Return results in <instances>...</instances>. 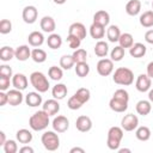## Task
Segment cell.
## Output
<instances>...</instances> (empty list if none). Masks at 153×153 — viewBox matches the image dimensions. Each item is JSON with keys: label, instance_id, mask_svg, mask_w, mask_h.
<instances>
[{"label": "cell", "instance_id": "4dcf8cb0", "mask_svg": "<svg viewBox=\"0 0 153 153\" xmlns=\"http://www.w3.org/2000/svg\"><path fill=\"white\" fill-rule=\"evenodd\" d=\"M139 22H140L141 26H143V27H152L153 26V10L143 12L140 16Z\"/></svg>", "mask_w": 153, "mask_h": 153}, {"label": "cell", "instance_id": "ac0fdd59", "mask_svg": "<svg viewBox=\"0 0 153 153\" xmlns=\"http://www.w3.org/2000/svg\"><path fill=\"white\" fill-rule=\"evenodd\" d=\"M146 51H147V48L143 43H134L130 48H129V54L131 57L134 59H140V57H143L146 55Z\"/></svg>", "mask_w": 153, "mask_h": 153}, {"label": "cell", "instance_id": "d590c367", "mask_svg": "<svg viewBox=\"0 0 153 153\" xmlns=\"http://www.w3.org/2000/svg\"><path fill=\"white\" fill-rule=\"evenodd\" d=\"M118 43L122 48H130L133 44H134V38H133V35L129 33V32H124V33H121L120 36V39H118Z\"/></svg>", "mask_w": 153, "mask_h": 153}, {"label": "cell", "instance_id": "11a10c76", "mask_svg": "<svg viewBox=\"0 0 153 153\" xmlns=\"http://www.w3.org/2000/svg\"><path fill=\"white\" fill-rule=\"evenodd\" d=\"M148 100H149L151 103H153V88H151V90L148 91Z\"/></svg>", "mask_w": 153, "mask_h": 153}, {"label": "cell", "instance_id": "30bf717a", "mask_svg": "<svg viewBox=\"0 0 153 153\" xmlns=\"http://www.w3.org/2000/svg\"><path fill=\"white\" fill-rule=\"evenodd\" d=\"M22 17H23V20H24L26 24H33V23L37 20L38 10H37L35 6H32V5L25 6V7L23 8Z\"/></svg>", "mask_w": 153, "mask_h": 153}, {"label": "cell", "instance_id": "ba28073f", "mask_svg": "<svg viewBox=\"0 0 153 153\" xmlns=\"http://www.w3.org/2000/svg\"><path fill=\"white\" fill-rule=\"evenodd\" d=\"M97 72L102 76H108L114 72V61L111 59L103 57L97 63Z\"/></svg>", "mask_w": 153, "mask_h": 153}, {"label": "cell", "instance_id": "f6af8a7d", "mask_svg": "<svg viewBox=\"0 0 153 153\" xmlns=\"http://www.w3.org/2000/svg\"><path fill=\"white\" fill-rule=\"evenodd\" d=\"M84 104L73 94L69 99H68V102H67V106L71 109V110H78V109H80L81 106H82Z\"/></svg>", "mask_w": 153, "mask_h": 153}, {"label": "cell", "instance_id": "e0dca14e", "mask_svg": "<svg viewBox=\"0 0 153 153\" xmlns=\"http://www.w3.org/2000/svg\"><path fill=\"white\" fill-rule=\"evenodd\" d=\"M39 26H41V29H42L43 32L53 33L54 30H55V27H56V23H55V20H54L53 17H50V16H44V17L41 19V22H39Z\"/></svg>", "mask_w": 153, "mask_h": 153}, {"label": "cell", "instance_id": "7c38bea8", "mask_svg": "<svg viewBox=\"0 0 153 153\" xmlns=\"http://www.w3.org/2000/svg\"><path fill=\"white\" fill-rule=\"evenodd\" d=\"M75 128L81 133H87L92 129V120L86 115H80L75 121Z\"/></svg>", "mask_w": 153, "mask_h": 153}, {"label": "cell", "instance_id": "d4e9b609", "mask_svg": "<svg viewBox=\"0 0 153 153\" xmlns=\"http://www.w3.org/2000/svg\"><path fill=\"white\" fill-rule=\"evenodd\" d=\"M141 11V1L140 0H129L126 5V12L127 14L134 17L137 16Z\"/></svg>", "mask_w": 153, "mask_h": 153}, {"label": "cell", "instance_id": "1f68e13d", "mask_svg": "<svg viewBox=\"0 0 153 153\" xmlns=\"http://www.w3.org/2000/svg\"><path fill=\"white\" fill-rule=\"evenodd\" d=\"M13 57H16V49L7 47V45H5L0 49V60L1 61L7 62V61H11Z\"/></svg>", "mask_w": 153, "mask_h": 153}, {"label": "cell", "instance_id": "6da1fadb", "mask_svg": "<svg viewBox=\"0 0 153 153\" xmlns=\"http://www.w3.org/2000/svg\"><path fill=\"white\" fill-rule=\"evenodd\" d=\"M129 93L124 88H118L114 92L112 98L109 102V106L115 112H124L128 109Z\"/></svg>", "mask_w": 153, "mask_h": 153}, {"label": "cell", "instance_id": "3957f363", "mask_svg": "<svg viewBox=\"0 0 153 153\" xmlns=\"http://www.w3.org/2000/svg\"><path fill=\"white\" fill-rule=\"evenodd\" d=\"M112 80L117 85L129 86L134 82V73H133L131 69H129L127 67H118L114 72Z\"/></svg>", "mask_w": 153, "mask_h": 153}, {"label": "cell", "instance_id": "2e32d148", "mask_svg": "<svg viewBox=\"0 0 153 153\" xmlns=\"http://www.w3.org/2000/svg\"><path fill=\"white\" fill-rule=\"evenodd\" d=\"M12 85H13L14 88L23 91V90H25L27 87L29 80H27L26 75H24L23 73H17V74H14L12 76Z\"/></svg>", "mask_w": 153, "mask_h": 153}, {"label": "cell", "instance_id": "bcb514c9", "mask_svg": "<svg viewBox=\"0 0 153 153\" xmlns=\"http://www.w3.org/2000/svg\"><path fill=\"white\" fill-rule=\"evenodd\" d=\"M10 79L8 76H4L0 75V91H7L10 88Z\"/></svg>", "mask_w": 153, "mask_h": 153}, {"label": "cell", "instance_id": "7a4b0ae2", "mask_svg": "<svg viewBox=\"0 0 153 153\" xmlns=\"http://www.w3.org/2000/svg\"><path fill=\"white\" fill-rule=\"evenodd\" d=\"M49 124V115L42 109L36 111L30 118H29V126L35 131H42L47 129Z\"/></svg>", "mask_w": 153, "mask_h": 153}, {"label": "cell", "instance_id": "9a60e30c", "mask_svg": "<svg viewBox=\"0 0 153 153\" xmlns=\"http://www.w3.org/2000/svg\"><path fill=\"white\" fill-rule=\"evenodd\" d=\"M42 109L49 115V116H54L60 111V104L57 102V99L53 98V99H48L43 103Z\"/></svg>", "mask_w": 153, "mask_h": 153}, {"label": "cell", "instance_id": "ab89813d", "mask_svg": "<svg viewBox=\"0 0 153 153\" xmlns=\"http://www.w3.org/2000/svg\"><path fill=\"white\" fill-rule=\"evenodd\" d=\"M74 96H75L82 104H85V103H87V102L90 100V98H91V92H90L88 88L80 87L79 90H76V92L74 93Z\"/></svg>", "mask_w": 153, "mask_h": 153}, {"label": "cell", "instance_id": "8992f818", "mask_svg": "<svg viewBox=\"0 0 153 153\" xmlns=\"http://www.w3.org/2000/svg\"><path fill=\"white\" fill-rule=\"evenodd\" d=\"M41 141H42L43 147L47 151H50V152H54L60 147V137H59V135L56 134L55 130L44 131L41 136Z\"/></svg>", "mask_w": 153, "mask_h": 153}, {"label": "cell", "instance_id": "681fc988", "mask_svg": "<svg viewBox=\"0 0 153 153\" xmlns=\"http://www.w3.org/2000/svg\"><path fill=\"white\" fill-rule=\"evenodd\" d=\"M145 41L147 43H149V44H153V29L146 31V33H145Z\"/></svg>", "mask_w": 153, "mask_h": 153}, {"label": "cell", "instance_id": "b9f144b4", "mask_svg": "<svg viewBox=\"0 0 153 153\" xmlns=\"http://www.w3.org/2000/svg\"><path fill=\"white\" fill-rule=\"evenodd\" d=\"M4 152L5 153H16L18 152V145L14 140H6L4 143Z\"/></svg>", "mask_w": 153, "mask_h": 153}, {"label": "cell", "instance_id": "f907efd6", "mask_svg": "<svg viewBox=\"0 0 153 153\" xmlns=\"http://www.w3.org/2000/svg\"><path fill=\"white\" fill-rule=\"evenodd\" d=\"M146 74L151 78V79H153V61H151L148 65H147V68H146Z\"/></svg>", "mask_w": 153, "mask_h": 153}, {"label": "cell", "instance_id": "ee69618b", "mask_svg": "<svg viewBox=\"0 0 153 153\" xmlns=\"http://www.w3.org/2000/svg\"><path fill=\"white\" fill-rule=\"evenodd\" d=\"M67 44L71 49H78L80 48V44H81V39H79L78 37L75 36H72V35H68L67 36Z\"/></svg>", "mask_w": 153, "mask_h": 153}, {"label": "cell", "instance_id": "4fadbf2b", "mask_svg": "<svg viewBox=\"0 0 153 153\" xmlns=\"http://www.w3.org/2000/svg\"><path fill=\"white\" fill-rule=\"evenodd\" d=\"M68 35L75 36L79 39L82 41L84 38H86V35H87L86 27H85V25L82 23H78V22L76 23H73V24H71V26L68 29Z\"/></svg>", "mask_w": 153, "mask_h": 153}, {"label": "cell", "instance_id": "52a82bcc", "mask_svg": "<svg viewBox=\"0 0 153 153\" xmlns=\"http://www.w3.org/2000/svg\"><path fill=\"white\" fill-rule=\"evenodd\" d=\"M121 127L126 131H133L139 127V118L134 114H127L121 120Z\"/></svg>", "mask_w": 153, "mask_h": 153}, {"label": "cell", "instance_id": "e575fe53", "mask_svg": "<svg viewBox=\"0 0 153 153\" xmlns=\"http://www.w3.org/2000/svg\"><path fill=\"white\" fill-rule=\"evenodd\" d=\"M75 74L79 78H85L90 73V66L87 62H78L75 63Z\"/></svg>", "mask_w": 153, "mask_h": 153}, {"label": "cell", "instance_id": "ffe728a7", "mask_svg": "<svg viewBox=\"0 0 153 153\" xmlns=\"http://www.w3.org/2000/svg\"><path fill=\"white\" fill-rule=\"evenodd\" d=\"M93 23L100 24L103 26H108L110 23V14L105 10H99L93 14Z\"/></svg>", "mask_w": 153, "mask_h": 153}, {"label": "cell", "instance_id": "83f0119b", "mask_svg": "<svg viewBox=\"0 0 153 153\" xmlns=\"http://www.w3.org/2000/svg\"><path fill=\"white\" fill-rule=\"evenodd\" d=\"M47 44H48V47H49L50 49L56 50V49H59V48L62 45V38H61L60 35L53 32V33H50V35L48 36V38H47Z\"/></svg>", "mask_w": 153, "mask_h": 153}, {"label": "cell", "instance_id": "9f6ffc18", "mask_svg": "<svg viewBox=\"0 0 153 153\" xmlns=\"http://www.w3.org/2000/svg\"><path fill=\"white\" fill-rule=\"evenodd\" d=\"M117 151H118V153H124V152H128V153H130V152H131L129 148H118Z\"/></svg>", "mask_w": 153, "mask_h": 153}, {"label": "cell", "instance_id": "cb8c5ba5", "mask_svg": "<svg viewBox=\"0 0 153 153\" xmlns=\"http://www.w3.org/2000/svg\"><path fill=\"white\" fill-rule=\"evenodd\" d=\"M67 92H68V88L65 84H56L55 86H53L51 88V94H53V98L57 99V100H61L63 99L66 96H67Z\"/></svg>", "mask_w": 153, "mask_h": 153}, {"label": "cell", "instance_id": "60d3db41", "mask_svg": "<svg viewBox=\"0 0 153 153\" xmlns=\"http://www.w3.org/2000/svg\"><path fill=\"white\" fill-rule=\"evenodd\" d=\"M73 59L75 61V63L78 62H86V59H87V51L82 48H78L73 51Z\"/></svg>", "mask_w": 153, "mask_h": 153}, {"label": "cell", "instance_id": "8d00e7d4", "mask_svg": "<svg viewBox=\"0 0 153 153\" xmlns=\"http://www.w3.org/2000/svg\"><path fill=\"white\" fill-rule=\"evenodd\" d=\"M74 66H75V61L73 59V55H63V56H61V59H60V67L62 69L68 71V69H71Z\"/></svg>", "mask_w": 153, "mask_h": 153}, {"label": "cell", "instance_id": "f35d334b", "mask_svg": "<svg viewBox=\"0 0 153 153\" xmlns=\"http://www.w3.org/2000/svg\"><path fill=\"white\" fill-rule=\"evenodd\" d=\"M48 75L51 80L54 81H59L62 79L63 76V72H62V68L61 67H57V66H51L49 69H48Z\"/></svg>", "mask_w": 153, "mask_h": 153}, {"label": "cell", "instance_id": "277c9868", "mask_svg": "<svg viewBox=\"0 0 153 153\" xmlns=\"http://www.w3.org/2000/svg\"><path fill=\"white\" fill-rule=\"evenodd\" d=\"M123 139V129L122 127L114 126L108 130V139H106V146L111 151H117L120 148L121 141Z\"/></svg>", "mask_w": 153, "mask_h": 153}, {"label": "cell", "instance_id": "f5cc1de1", "mask_svg": "<svg viewBox=\"0 0 153 153\" xmlns=\"http://www.w3.org/2000/svg\"><path fill=\"white\" fill-rule=\"evenodd\" d=\"M69 153H85V149L81 147H73V148H71Z\"/></svg>", "mask_w": 153, "mask_h": 153}, {"label": "cell", "instance_id": "680465c9", "mask_svg": "<svg viewBox=\"0 0 153 153\" xmlns=\"http://www.w3.org/2000/svg\"><path fill=\"white\" fill-rule=\"evenodd\" d=\"M152 8H153V1H152Z\"/></svg>", "mask_w": 153, "mask_h": 153}, {"label": "cell", "instance_id": "816d5d0a", "mask_svg": "<svg viewBox=\"0 0 153 153\" xmlns=\"http://www.w3.org/2000/svg\"><path fill=\"white\" fill-rule=\"evenodd\" d=\"M19 152H20V153H33V148L25 145V146H23L22 148H19Z\"/></svg>", "mask_w": 153, "mask_h": 153}, {"label": "cell", "instance_id": "9c48e42d", "mask_svg": "<svg viewBox=\"0 0 153 153\" xmlns=\"http://www.w3.org/2000/svg\"><path fill=\"white\" fill-rule=\"evenodd\" d=\"M51 126H53V129L56 133H65L69 128V121L66 116L59 115V116L54 117V120L51 122Z\"/></svg>", "mask_w": 153, "mask_h": 153}, {"label": "cell", "instance_id": "7402d4cb", "mask_svg": "<svg viewBox=\"0 0 153 153\" xmlns=\"http://www.w3.org/2000/svg\"><path fill=\"white\" fill-rule=\"evenodd\" d=\"M25 103L26 105L31 106V108H36L38 105L42 104V96L39 94V92H29L25 96Z\"/></svg>", "mask_w": 153, "mask_h": 153}, {"label": "cell", "instance_id": "5bb4252c", "mask_svg": "<svg viewBox=\"0 0 153 153\" xmlns=\"http://www.w3.org/2000/svg\"><path fill=\"white\" fill-rule=\"evenodd\" d=\"M7 96H8V104L11 106H17V105H20L23 103L24 97H23V93L20 90H17V88L8 90Z\"/></svg>", "mask_w": 153, "mask_h": 153}, {"label": "cell", "instance_id": "4316f807", "mask_svg": "<svg viewBox=\"0 0 153 153\" xmlns=\"http://www.w3.org/2000/svg\"><path fill=\"white\" fill-rule=\"evenodd\" d=\"M135 110L139 115L141 116H147L151 110H152V105H151V102L149 100H145V99H141L136 103L135 105Z\"/></svg>", "mask_w": 153, "mask_h": 153}, {"label": "cell", "instance_id": "f1b7e54d", "mask_svg": "<svg viewBox=\"0 0 153 153\" xmlns=\"http://www.w3.org/2000/svg\"><path fill=\"white\" fill-rule=\"evenodd\" d=\"M120 36H121V31L117 25H110L106 29V37H108L109 42H111V43L118 42Z\"/></svg>", "mask_w": 153, "mask_h": 153}, {"label": "cell", "instance_id": "603a6c76", "mask_svg": "<svg viewBox=\"0 0 153 153\" xmlns=\"http://www.w3.org/2000/svg\"><path fill=\"white\" fill-rule=\"evenodd\" d=\"M16 137H17V141L19 143H23V145H27L32 141V133L29 130V129H25V128H22L19 130H17L16 133Z\"/></svg>", "mask_w": 153, "mask_h": 153}, {"label": "cell", "instance_id": "d6986e66", "mask_svg": "<svg viewBox=\"0 0 153 153\" xmlns=\"http://www.w3.org/2000/svg\"><path fill=\"white\" fill-rule=\"evenodd\" d=\"M27 42L31 47H35V48H38L41 47L43 43H44V36L42 32L39 31H32L31 33H29L27 36Z\"/></svg>", "mask_w": 153, "mask_h": 153}, {"label": "cell", "instance_id": "7bdbcfd3", "mask_svg": "<svg viewBox=\"0 0 153 153\" xmlns=\"http://www.w3.org/2000/svg\"><path fill=\"white\" fill-rule=\"evenodd\" d=\"M12 31V23L8 19H1L0 22V33L1 35H7Z\"/></svg>", "mask_w": 153, "mask_h": 153}, {"label": "cell", "instance_id": "836d02e7", "mask_svg": "<svg viewBox=\"0 0 153 153\" xmlns=\"http://www.w3.org/2000/svg\"><path fill=\"white\" fill-rule=\"evenodd\" d=\"M31 59L36 63H43L47 60V53L41 48H35L31 50Z\"/></svg>", "mask_w": 153, "mask_h": 153}, {"label": "cell", "instance_id": "6f0895ef", "mask_svg": "<svg viewBox=\"0 0 153 153\" xmlns=\"http://www.w3.org/2000/svg\"><path fill=\"white\" fill-rule=\"evenodd\" d=\"M53 1H54L56 5H63V4H65L67 0H53Z\"/></svg>", "mask_w": 153, "mask_h": 153}, {"label": "cell", "instance_id": "7dc6e473", "mask_svg": "<svg viewBox=\"0 0 153 153\" xmlns=\"http://www.w3.org/2000/svg\"><path fill=\"white\" fill-rule=\"evenodd\" d=\"M0 75L12 78V76H13L12 68H11L10 66H7V65H1V66H0Z\"/></svg>", "mask_w": 153, "mask_h": 153}, {"label": "cell", "instance_id": "d6a6232c", "mask_svg": "<svg viewBox=\"0 0 153 153\" xmlns=\"http://www.w3.org/2000/svg\"><path fill=\"white\" fill-rule=\"evenodd\" d=\"M135 136L140 141H148L149 137H151V129L148 127H146V126L137 127L136 131H135Z\"/></svg>", "mask_w": 153, "mask_h": 153}, {"label": "cell", "instance_id": "8fae6325", "mask_svg": "<svg viewBox=\"0 0 153 153\" xmlns=\"http://www.w3.org/2000/svg\"><path fill=\"white\" fill-rule=\"evenodd\" d=\"M151 86H152V80L151 78L147 75V74H140L137 78H136V81H135V87L139 92H147L151 90Z\"/></svg>", "mask_w": 153, "mask_h": 153}, {"label": "cell", "instance_id": "f546056e", "mask_svg": "<svg viewBox=\"0 0 153 153\" xmlns=\"http://www.w3.org/2000/svg\"><path fill=\"white\" fill-rule=\"evenodd\" d=\"M94 54L98 56V57H105L106 55H108V53H109V45H108V43L106 42H104V41H98L97 43H96V45H94Z\"/></svg>", "mask_w": 153, "mask_h": 153}, {"label": "cell", "instance_id": "44dd1931", "mask_svg": "<svg viewBox=\"0 0 153 153\" xmlns=\"http://www.w3.org/2000/svg\"><path fill=\"white\" fill-rule=\"evenodd\" d=\"M90 35H91L92 38H94L97 41H100L105 35V26H103L100 24H97V23H92L91 26H90Z\"/></svg>", "mask_w": 153, "mask_h": 153}, {"label": "cell", "instance_id": "c3c4849f", "mask_svg": "<svg viewBox=\"0 0 153 153\" xmlns=\"http://www.w3.org/2000/svg\"><path fill=\"white\" fill-rule=\"evenodd\" d=\"M8 103V96L7 92L5 91H0V106H4Z\"/></svg>", "mask_w": 153, "mask_h": 153}, {"label": "cell", "instance_id": "484cf974", "mask_svg": "<svg viewBox=\"0 0 153 153\" xmlns=\"http://www.w3.org/2000/svg\"><path fill=\"white\" fill-rule=\"evenodd\" d=\"M29 57H31V49L29 48V45L23 44L17 47L16 49V59L18 61H26Z\"/></svg>", "mask_w": 153, "mask_h": 153}, {"label": "cell", "instance_id": "db71d44e", "mask_svg": "<svg viewBox=\"0 0 153 153\" xmlns=\"http://www.w3.org/2000/svg\"><path fill=\"white\" fill-rule=\"evenodd\" d=\"M5 142H6V134L4 131H0V146H4Z\"/></svg>", "mask_w": 153, "mask_h": 153}, {"label": "cell", "instance_id": "74e56055", "mask_svg": "<svg viewBox=\"0 0 153 153\" xmlns=\"http://www.w3.org/2000/svg\"><path fill=\"white\" fill-rule=\"evenodd\" d=\"M124 54H126L124 48H122L121 45H116L115 48H112V50L110 53V59L114 62H118L124 57Z\"/></svg>", "mask_w": 153, "mask_h": 153}, {"label": "cell", "instance_id": "5b68a950", "mask_svg": "<svg viewBox=\"0 0 153 153\" xmlns=\"http://www.w3.org/2000/svg\"><path fill=\"white\" fill-rule=\"evenodd\" d=\"M30 82L35 87V90L38 91L39 93L47 92L50 87V84H49V80L47 79V76L42 72H38V71L32 72L30 74Z\"/></svg>", "mask_w": 153, "mask_h": 153}]
</instances>
